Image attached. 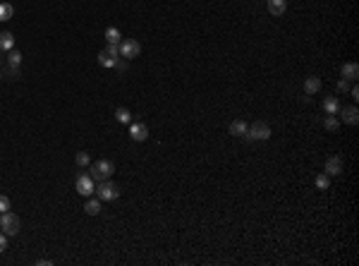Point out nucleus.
<instances>
[{
	"label": "nucleus",
	"instance_id": "nucleus-26",
	"mask_svg": "<svg viewBox=\"0 0 359 266\" xmlns=\"http://www.w3.org/2000/svg\"><path fill=\"white\" fill-rule=\"evenodd\" d=\"M338 91H350V82L347 79H340L338 82Z\"/></svg>",
	"mask_w": 359,
	"mask_h": 266
},
{
	"label": "nucleus",
	"instance_id": "nucleus-21",
	"mask_svg": "<svg viewBox=\"0 0 359 266\" xmlns=\"http://www.w3.org/2000/svg\"><path fill=\"white\" fill-rule=\"evenodd\" d=\"M323 125H326V130H328V132H338V127H340V120L335 118V115H326Z\"/></svg>",
	"mask_w": 359,
	"mask_h": 266
},
{
	"label": "nucleus",
	"instance_id": "nucleus-28",
	"mask_svg": "<svg viewBox=\"0 0 359 266\" xmlns=\"http://www.w3.org/2000/svg\"><path fill=\"white\" fill-rule=\"evenodd\" d=\"M350 94H352V98L357 101V98H359V87H357V84H355V87H350Z\"/></svg>",
	"mask_w": 359,
	"mask_h": 266
},
{
	"label": "nucleus",
	"instance_id": "nucleus-10",
	"mask_svg": "<svg viewBox=\"0 0 359 266\" xmlns=\"http://www.w3.org/2000/svg\"><path fill=\"white\" fill-rule=\"evenodd\" d=\"M323 173L326 175H340L342 173V158L340 156H331L326 161V166H323Z\"/></svg>",
	"mask_w": 359,
	"mask_h": 266
},
{
	"label": "nucleus",
	"instance_id": "nucleus-18",
	"mask_svg": "<svg viewBox=\"0 0 359 266\" xmlns=\"http://www.w3.org/2000/svg\"><path fill=\"white\" fill-rule=\"evenodd\" d=\"M12 15H15V7H12L10 2H0V22L12 19Z\"/></svg>",
	"mask_w": 359,
	"mask_h": 266
},
{
	"label": "nucleus",
	"instance_id": "nucleus-9",
	"mask_svg": "<svg viewBox=\"0 0 359 266\" xmlns=\"http://www.w3.org/2000/svg\"><path fill=\"white\" fill-rule=\"evenodd\" d=\"M338 113H340V120H342L345 125H357V122H359V111H357V106H347V108H340Z\"/></svg>",
	"mask_w": 359,
	"mask_h": 266
},
{
	"label": "nucleus",
	"instance_id": "nucleus-14",
	"mask_svg": "<svg viewBox=\"0 0 359 266\" xmlns=\"http://www.w3.org/2000/svg\"><path fill=\"white\" fill-rule=\"evenodd\" d=\"M266 2H268V12L276 17H280L287 10V0H266Z\"/></svg>",
	"mask_w": 359,
	"mask_h": 266
},
{
	"label": "nucleus",
	"instance_id": "nucleus-15",
	"mask_svg": "<svg viewBox=\"0 0 359 266\" xmlns=\"http://www.w3.org/2000/svg\"><path fill=\"white\" fill-rule=\"evenodd\" d=\"M12 48H15L12 31H0V51H12Z\"/></svg>",
	"mask_w": 359,
	"mask_h": 266
},
{
	"label": "nucleus",
	"instance_id": "nucleus-1",
	"mask_svg": "<svg viewBox=\"0 0 359 266\" xmlns=\"http://www.w3.org/2000/svg\"><path fill=\"white\" fill-rule=\"evenodd\" d=\"M0 228H2V233H5L7 237L17 235V233H19V228H22V221H19V216H17V213L5 211V213L0 216Z\"/></svg>",
	"mask_w": 359,
	"mask_h": 266
},
{
	"label": "nucleus",
	"instance_id": "nucleus-20",
	"mask_svg": "<svg viewBox=\"0 0 359 266\" xmlns=\"http://www.w3.org/2000/svg\"><path fill=\"white\" fill-rule=\"evenodd\" d=\"M115 118H117V122H122V125H130L132 122V113L127 108H117L115 111Z\"/></svg>",
	"mask_w": 359,
	"mask_h": 266
},
{
	"label": "nucleus",
	"instance_id": "nucleus-16",
	"mask_svg": "<svg viewBox=\"0 0 359 266\" xmlns=\"http://www.w3.org/2000/svg\"><path fill=\"white\" fill-rule=\"evenodd\" d=\"M323 111H326V115H338V111H340V101H338L335 96H328V98L323 101Z\"/></svg>",
	"mask_w": 359,
	"mask_h": 266
},
{
	"label": "nucleus",
	"instance_id": "nucleus-3",
	"mask_svg": "<svg viewBox=\"0 0 359 266\" xmlns=\"http://www.w3.org/2000/svg\"><path fill=\"white\" fill-rule=\"evenodd\" d=\"M247 139H251V142H266L268 137H271V127L266 125V122H254V125H249L247 134H245Z\"/></svg>",
	"mask_w": 359,
	"mask_h": 266
},
{
	"label": "nucleus",
	"instance_id": "nucleus-6",
	"mask_svg": "<svg viewBox=\"0 0 359 266\" xmlns=\"http://www.w3.org/2000/svg\"><path fill=\"white\" fill-rule=\"evenodd\" d=\"M117 58H120V48L113 46V43H108V48L98 53V65H101V67H115V65H117Z\"/></svg>",
	"mask_w": 359,
	"mask_h": 266
},
{
	"label": "nucleus",
	"instance_id": "nucleus-24",
	"mask_svg": "<svg viewBox=\"0 0 359 266\" xmlns=\"http://www.w3.org/2000/svg\"><path fill=\"white\" fill-rule=\"evenodd\" d=\"M75 161H77V166H89V163H91V158H89V153H86V151H79Z\"/></svg>",
	"mask_w": 359,
	"mask_h": 266
},
{
	"label": "nucleus",
	"instance_id": "nucleus-11",
	"mask_svg": "<svg viewBox=\"0 0 359 266\" xmlns=\"http://www.w3.org/2000/svg\"><path fill=\"white\" fill-rule=\"evenodd\" d=\"M340 72H342V79H347V82H357V77H359V65H357V62H345Z\"/></svg>",
	"mask_w": 359,
	"mask_h": 266
},
{
	"label": "nucleus",
	"instance_id": "nucleus-4",
	"mask_svg": "<svg viewBox=\"0 0 359 266\" xmlns=\"http://www.w3.org/2000/svg\"><path fill=\"white\" fill-rule=\"evenodd\" d=\"M96 197L101 199V202H113V199H117L120 197V190H117V185L111 182V180H103L98 187H96Z\"/></svg>",
	"mask_w": 359,
	"mask_h": 266
},
{
	"label": "nucleus",
	"instance_id": "nucleus-2",
	"mask_svg": "<svg viewBox=\"0 0 359 266\" xmlns=\"http://www.w3.org/2000/svg\"><path fill=\"white\" fill-rule=\"evenodd\" d=\"M115 173V166H113L111 161H96V163H91V171H89V175L94 177V180H98V182H103V180H111V175Z\"/></svg>",
	"mask_w": 359,
	"mask_h": 266
},
{
	"label": "nucleus",
	"instance_id": "nucleus-8",
	"mask_svg": "<svg viewBox=\"0 0 359 266\" xmlns=\"http://www.w3.org/2000/svg\"><path fill=\"white\" fill-rule=\"evenodd\" d=\"M130 137L134 142H146L149 139V127L144 122H130Z\"/></svg>",
	"mask_w": 359,
	"mask_h": 266
},
{
	"label": "nucleus",
	"instance_id": "nucleus-25",
	"mask_svg": "<svg viewBox=\"0 0 359 266\" xmlns=\"http://www.w3.org/2000/svg\"><path fill=\"white\" fill-rule=\"evenodd\" d=\"M5 211H10V199L5 194H0V213H5Z\"/></svg>",
	"mask_w": 359,
	"mask_h": 266
},
{
	"label": "nucleus",
	"instance_id": "nucleus-22",
	"mask_svg": "<svg viewBox=\"0 0 359 266\" xmlns=\"http://www.w3.org/2000/svg\"><path fill=\"white\" fill-rule=\"evenodd\" d=\"M328 185H331V175H326V173H319L316 175V187L319 190H328Z\"/></svg>",
	"mask_w": 359,
	"mask_h": 266
},
{
	"label": "nucleus",
	"instance_id": "nucleus-23",
	"mask_svg": "<svg viewBox=\"0 0 359 266\" xmlns=\"http://www.w3.org/2000/svg\"><path fill=\"white\" fill-rule=\"evenodd\" d=\"M7 62H10V67H19V62H22V53H17V51H10Z\"/></svg>",
	"mask_w": 359,
	"mask_h": 266
},
{
	"label": "nucleus",
	"instance_id": "nucleus-5",
	"mask_svg": "<svg viewBox=\"0 0 359 266\" xmlns=\"http://www.w3.org/2000/svg\"><path fill=\"white\" fill-rule=\"evenodd\" d=\"M120 56L125 60H134L141 53V46H139V41L137 38H125V41H120Z\"/></svg>",
	"mask_w": 359,
	"mask_h": 266
},
{
	"label": "nucleus",
	"instance_id": "nucleus-7",
	"mask_svg": "<svg viewBox=\"0 0 359 266\" xmlns=\"http://www.w3.org/2000/svg\"><path fill=\"white\" fill-rule=\"evenodd\" d=\"M94 192H96L94 177L89 175V173H82V175L77 177V194H82V197H91Z\"/></svg>",
	"mask_w": 359,
	"mask_h": 266
},
{
	"label": "nucleus",
	"instance_id": "nucleus-17",
	"mask_svg": "<svg viewBox=\"0 0 359 266\" xmlns=\"http://www.w3.org/2000/svg\"><path fill=\"white\" fill-rule=\"evenodd\" d=\"M84 211H86L89 216H98V213H101V199H89V202L84 204Z\"/></svg>",
	"mask_w": 359,
	"mask_h": 266
},
{
	"label": "nucleus",
	"instance_id": "nucleus-30",
	"mask_svg": "<svg viewBox=\"0 0 359 266\" xmlns=\"http://www.w3.org/2000/svg\"><path fill=\"white\" fill-rule=\"evenodd\" d=\"M0 77H2V75H0Z\"/></svg>",
	"mask_w": 359,
	"mask_h": 266
},
{
	"label": "nucleus",
	"instance_id": "nucleus-27",
	"mask_svg": "<svg viewBox=\"0 0 359 266\" xmlns=\"http://www.w3.org/2000/svg\"><path fill=\"white\" fill-rule=\"evenodd\" d=\"M5 249H7V235L0 233V252H5Z\"/></svg>",
	"mask_w": 359,
	"mask_h": 266
},
{
	"label": "nucleus",
	"instance_id": "nucleus-29",
	"mask_svg": "<svg viewBox=\"0 0 359 266\" xmlns=\"http://www.w3.org/2000/svg\"><path fill=\"white\" fill-rule=\"evenodd\" d=\"M0 53H2V51H0Z\"/></svg>",
	"mask_w": 359,
	"mask_h": 266
},
{
	"label": "nucleus",
	"instance_id": "nucleus-19",
	"mask_svg": "<svg viewBox=\"0 0 359 266\" xmlns=\"http://www.w3.org/2000/svg\"><path fill=\"white\" fill-rule=\"evenodd\" d=\"M120 38H122V36H120V29H115V27H108V29H106V41H108V43L120 46Z\"/></svg>",
	"mask_w": 359,
	"mask_h": 266
},
{
	"label": "nucleus",
	"instance_id": "nucleus-12",
	"mask_svg": "<svg viewBox=\"0 0 359 266\" xmlns=\"http://www.w3.org/2000/svg\"><path fill=\"white\" fill-rule=\"evenodd\" d=\"M247 130H249V125L245 120H232V122H230V134H232V137H245Z\"/></svg>",
	"mask_w": 359,
	"mask_h": 266
},
{
	"label": "nucleus",
	"instance_id": "nucleus-13",
	"mask_svg": "<svg viewBox=\"0 0 359 266\" xmlns=\"http://www.w3.org/2000/svg\"><path fill=\"white\" fill-rule=\"evenodd\" d=\"M304 91H306V96L319 94V91H321V79H319V77H306V79H304Z\"/></svg>",
	"mask_w": 359,
	"mask_h": 266
}]
</instances>
